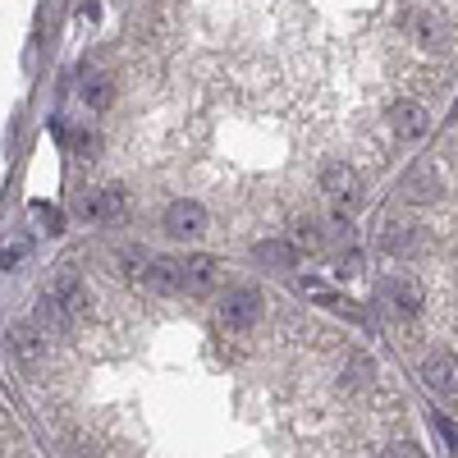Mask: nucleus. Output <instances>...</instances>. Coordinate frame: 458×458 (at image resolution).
I'll use <instances>...</instances> for the list:
<instances>
[{"instance_id": "1", "label": "nucleus", "mask_w": 458, "mask_h": 458, "mask_svg": "<svg viewBox=\"0 0 458 458\" xmlns=\"http://www.w3.org/2000/svg\"><path fill=\"white\" fill-rule=\"evenodd\" d=\"M261 312H266V298H261V289H252V284H234V289L220 298V321L234 330V335L252 330V326L261 321Z\"/></svg>"}, {"instance_id": "2", "label": "nucleus", "mask_w": 458, "mask_h": 458, "mask_svg": "<svg viewBox=\"0 0 458 458\" xmlns=\"http://www.w3.org/2000/svg\"><path fill=\"white\" fill-rule=\"evenodd\" d=\"M161 225H165L170 239H198L202 229H207V211H202L193 198H174V202L165 207Z\"/></svg>"}, {"instance_id": "3", "label": "nucleus", "mask_w": 458, "mask_h": 458, "mask_svg": "<svg viewBox=\"0 0 458 458\" xmlns=\"http://www.w3.org/2000/svg\"><path fill=\"white\" fill-rule=\"evenodd\" d=\"M216 284H220L216 257H183V261H179V293L207 298V293H216Z\"/></svg>"}, {"instance_id": "4", "label": "nucleus", "mask_w": 458, "mask_h": 458, "mask_svg": "<svg viewBox=\"0 0 458 458\" xmlns=\"http://www.w3.org/2000/svg\"><path fill=\"white\" fill-rule=\"evenodd\" d=\"M376 293H380V302H390V312H399V317L422 312V289H417L412 280H403V276H386L376 284Z\"/></svg>"}, {"instance_id": "5", "label": "nucleus", "mask_w": 458, "mask_h": 458, "mask_svg": "<svg viewBox=\"0 0 458 458\" xmlns=\"http://www.w3.org/2000/svg\"><path fill=\"white\" fill-rule=\"evenodd\" d=\"M142 289H151L157 298H179V261H165V257H147L142 271H138Z\"/></svg>"}, {"instance_id": "6", "label": "nucleus", "mask_w": 458, "mask_h": 458, "mask_svg": "<svg viewBox=\"0 0 458 458\" xmlns=\"http://www.w3.org/2000/svg\"><path fill=\"white\" fill-rule=\"evenodd\" d=\"M321 188H326L339 207H353V202H358V170H353L349 161H330V165L321 170Z\"/></svg>"}, {"instance_id": "7", "label": "nucleus", "mask_w": 458, "mask_h": 458, "mask_svg": "<svg viewBox=\"0 0 458 458\" xmlns=\"http://www.w3.org/2000/svg\"><path fill=\"white\" fill-rule=\"evenodd\" d=\"M422 376L440 399H458V358L454 353H431L422 362Z\"/></svg>"}, {"instance_id": "8", "label": "nucleus", "mask_w": 458, "mask_h": 458, "mask_svg": "<svg viewBox=\"0 0 458 458\" xmlns=\"http://www.w3.org/2000/svg\"><path fill=\"white\" fill-rule=\"evenodd\" d=\"M83 216H88V220H106V225L120 220V216H124V188H120V183L97 188V193L83 202Z\"/></svg>"}, {"instance_id": "9", "label": "nucleus", "mask_w": 458, "mask_h": 458, "mask_svg": "<svg viewBox=\"0 0 458 458\" xmlns=\"http://www.w3.org/2000/svg\"><path fill=\"white\" fill-rule=\"evenodd\" d=\"M51 293L60 298V308H64L73 321H79V317L88 312V289H83V280L73 276V271H60V276H55V284H51Z\"/></svg>"}, {"instance_id": "10", "label": "nucleus", "mask_w": 458, "mask_h": 458, "mask_svg": "<svg viewBox=\"0 0 458 458\" xmlns=\"http://www.w3.org/2000/svg\"><path fill=\"white\" fill-rule=\"evenodd\" d=\"M390 124H394L399 138H422V133H427V110L417 106V101H394Z\"/></svg>"}, {"instance_id": "11", "label": "nucleus", "mask_w": 458, "mask_h": 458, "mask_svg": "<svg viewBox=\"0 0 458 458\" xmlns=\"http://www.w3.org/2000/svg\"><path fill=\"white\" fill-rule=\"evenodd\" d=\"M422 229H408V225H390L386 234H380V248L386 252H394V257H417L422 252Z\"/></svg>"}, {"instance_id": "12", "label": "nucleus", "mask_w": 458, "mask_h": 458, "mask_svg": "<svg viewBox=\"0 0 458 458\" xmlns=\"http://www.w3.org/2000/svg\"><path fill=\"white\" fill-rule=\"evenodd\" d=\"M257 261L276 266V271H289V266H298V248L284 239H266V243H257Z\"/></svg>"}, {"instance_id": "13", "label": "nucleus", "mask_w": 458, "mask_h": 458, "mask_svg": "<svg viewBox=\"0 0 458 458\" xmlns=\"http://www.w3.org/2000/svg\"><path fill=\"white\" fill-rule=\"evenodd\" d=\"M10 344H14V353H19V358H37V353H42V344H47V330L23 321V326H14Z\"/></svg>"}, {"instance_id": "14", "label": "nucleus", "mask_w": 458, "mask_h": 458, "mask_svg": "<svg viewBox=\"0 0 458 458\" xmlns=\"http://www.w3.org/2000/svg\"><path fill=\"white\" fill-rule=\"evenodd\" d=\"M403 188H408V202H436V193H440V183H436V174H431L427 165L412 170Z\"/></svg>"}, {"instance_id": "15", "label": "nucleus", "mask_w": 458, "mask_h": 458, "mask_svg": "<svg viewBox=\"0 0 458 458\" xmlns=\"http://www.w3.org/2000/svg\"><path fill=\"white\" fill-rule=\"evenodd\" d=\"M28 257V239H14V243H5L0 248V271H14V266Z\"/></svg>"}, {"instance_id": "16", "label": "nucleus", "mask_w": 458, "mask_h": 458, "mask_svg": "<svg viewBox=\"0 0 458 458\" xmlns=\"http://www.w3.org/2000/svg\"><path fill=\"white\" fill-rule=\"evenodd\" d=\"M88 101H92V106H106V101H110V83H106V79H92V83H88Z\"/></svg>"}, {"instance_id": "17", "label": "nucleus", "mask_w": 458, "mask_h": 458, "mask_svg": "<svg viewBox=\"0 0 458 458\" xmlns=\"http://www.w3.org/2000/svg\"><path fill=\"white\" fill-rule=\"evenodd\" d=\"M386 454H417V440H394Z\"/></svg>"}]
</instances>
